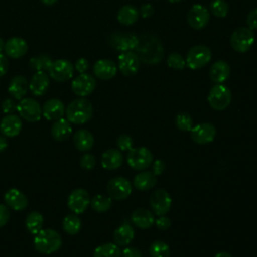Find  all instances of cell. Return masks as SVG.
I'll return each mask as SVG.
<instances>
[{
    "mask_svg": "<svg viewBox=\"0 0 257 257\" xmlns=\"http://www.w3.org/2000/svg\"><path fill=\"white\" fill-rule=\"evenodd\" d=\"M28 50L27 42L21 37H11L4 45L5 53L11 58H20Z\"/></svg>",
    "mask_w": 257,
    "mask_h": 257,
    "instance_id": "obj_24",
    "label": "cell"
},
{
    "mask_svg": "<svg viewBox=\"0 0 257 257\" xmlns=\"http://www.w3.org/2000/svg\"><path fill=\"white\" fill-rule=\"evenodd\" d=\"M22 128L21 118L14 114H6L0 121V132L3 136L8 138H13L19 135Z\"/></svg>",
    "mask_w": 257,
    "mask_h": 257,
    "instance_id": "obj_18",
    "label": "cell"
},
{
    "mask_svg": "<svg viewBox=\"0 0 257 257\" xmlns=\"http://www.w3.org/2000/svg\"><path fill=\"white\" fill-rule=\"evenodd\" d=\"M141 66V60L135 51L121 52L117 58V67L124 76L135 75Z\"/></svg>",
    "mask_w": 257,
    "mask_h": 257,
    "instance_id": "obj_16",
    "label": "cell"
},
{
    "mask_svg": "<svg viewBox=\"0 0 257 257\" xmlns=\"http://www.w3.org/2000/svg\"><path fill=\"white\" fill-rule=\"evenodd\" d=\"M140 60L146 64L159 63L164 56V48L161 40L152 33H144L139 36V42L135 48Z\"/></svg>",
    "mask_w": 257,
    "mask_h": 257,
    "instance_id": "obj_1",
    "label": "cell"
},
{
    "mask_svg": "<svg viewBox=\"0 0 257 257\" xmlns=\"http://www.w3.org/2000/svg\"><path fill=\"white\" fill-rule=\"evenodd\" d=\"M8 147V142L5 136L0 135V153L4 152Z\"/></svg>",
    "mask_w": 257,
    "mask_h": 257,
    "instance_id": "obj_53",
    "label": "cell"
},
{
    "mask_svg": "<svg viewBox=\"0 0 257 257\" xmlns=\"http://www.w3.org/2000/svg\"><path fill=\"white\" fill-rule=\"evenodd\" d=\"M247 27L251 30L257 29V8L251 10L246 18Z\"/></svg>",
    "mask_w": 257,
    "mask_h": 257,
    "instance_id": "obj_45",
    "label": "cell"
},
{
    "mask_svg": "<svg viewBox=\"0 0 257 257\" xmlns=\"http://www.w3.org/2000/svg\"><path fill=\"white\" fill-rule=\"evenodd\" d=\"M116 146L119 151H128L133 148V138L126 134H121L116 139Z\"/></svg>",
    "mask_w": 257,
    "mask_h": 257,
    "instance_id": "obj_42",
    "label": "cell"
},
{
    "mask_svg": "<svg viewBox=\"0 0 257 257\" xmlns=\"http://www.w3.org/2000/svg\"><path fill=\"white\" fill-rule=\"evenodd\" d=\"M232 100L231 90L223 83L215 84L209 91L208 102L210 106L215 110L226 109Z\"/></svg>",
    "mask_w": 257,
    "mask_h": 257,
    "instance_id": "obj_6",
    "label": "cell"
},
{
    "mask_svg": "<svg viewBox=\"0 0 257 257\" xmlns=\"http://www.w3.org/2000/svg\"><path fill=\"white\" fill-rule=\"evenodd\" d=\"M50 133L53 140L57 142H63L70 137L72 133V127L70 125V122L66 118L61 117L53 122Z\"/></svg>",
    "mask_w": 257,
    "mask_h": 257,
    "instance_id": "obj_29",
    "label": "cell"
},
{
    "mask_svg": "<svg viewBox=\"0 0 257 257\" xmlns=\"http://www.w3.org/2000/svg\"><path fill=\"white\" fill-rule=\"evenodd\" d=\"M88 67H89V62H88V60H87L86 58H84V57L78 58V59L76 60L75 64H74V68H75L76 71L79 72V73H85V72L87 71Z\"/></svg>",
    "mask_w": 257,
    "mask_h": 257,
    "instance_id": "obj_47",
    "label": "cell"
},
{
    "mask_svg": "<svg viewBox=\"0 0 257 257\" xmlns=\"http://www.w3.org/2000/svg\"><path fill=\"white\" fill-rule=\"evenodd\" d=\"M93 114L91 102L85 97L73 99L65 108L66 119L70 123L83 124L89 121Z\"/></svg>",
    "mask_w": 257,
    "mask_h": 257,
    "instance_id": "obj_2",
    "label": "cell"
},
{
    "mask_svg": "<svg viewBox=\"0 0 257 257\" xmlns=\"http://www.w3.org/2000/svg\"><path fill=\"white\" fill-rule=\"evenodd\" d=\"M182 0H169L170 3H177V2H181Z\"/></svg>",
    "mask_w": 257,
    "mask_h": 257,
    "instance_id": "obj_57",
    "label": "cell"
},
{
    "mask_svg": "<svg viewBox=\"0 0 257 257\" xmlns=\"http://www.w3.org/2000/svg\"><path fill=\"white\" fill-rule=\"evenodd\" d=\"M17 111L19 115L26 121L35 122L42 116V107L39 102L31 97H23L17 104Z\"/></svg>",
    "mask_w": 257,
    "mask_h": 257,
    "instance_id": "obj_10",
    "label": "cell"
},
{
    "mask_svg": "<svg viewBox=\"0 0 257 257\" xmlns=\"http://www.w3.org/2000/svg\"><path fill=\"white\" fill-rule=\"evenodd\" d=\"M155 224L160 230H168L171 227V220L166 215H163L155 220Z\"/></svg>",
    "mask_w": 257,
    "mask_h": 257,
    "instance_id": "obj_46",
    "label": "cell"
},
{
    "mask_svg": "<svg viewBox=\"0 0 257 257\" xmlns=\"http://www.w3.org/2000/svg\"><path fill=\"white\" fill-rule=\"evenodd\" d=\"M132 183L124 177H114L110 179L106 184V192L108 197L113 200H124L132 194Z\"/></svg>",
    "mask_w": 257,
    "mask_h": 257,
    "instance_id": "obj_8",
    "label": "cell"
},
{
    "mask_svg": "<svg viewBox=\"0 0 257 257\" xmlns=\"http://www.w3.org/2000/svg\"><path fill=\"white\" fill-rule=\"evenodd\" d=\"M10 218V211L6 205L0 204V228H2Z\"/></svg>",
    "mask_w": 257,
    "mask_h": 257,
    "instance_id": "obj_49",
    "label": "cell"
},
{
    "mask_svg": "<svg viewBox=\"0 0 257 257\" xmlns=\"http://www.w3.org/2000/svg\"><path fill=\"white\" fill-rule=\"evenodd\" d=\"M93 257H121V250L115 243H104L94 249Z\"/></svg>",
    "mask_w": 257,
    "mask_h": 257,
    "instance_id": "obj_34",
    "label": "cell"
},
{
    "mask_svg": "<svg viewBox=\"0 0 257 257\" xmlns=\"http://www.w3.org/2000/svg\"><path fill=\"white\" fill-rule=\"evenodd\" d=\"M135 230L128 222H123L119 225L112 234L113 243L117 246H127L134 240Z\"/></svg>",
    "mask_w": 257,
    "mask_h": 257,
    "instance_id": "obj_25",
    "label": "cell"
},
{
    "mask_svg": "<svg viewBox=\"0 0 257 257\" xmlns=\"http://www.w3.org/2000/svg\"><path fill=\"white\" fill-rule=\"evenodd\" d=\"M149 203L155 215L163 216L171 210L172 198L165 189H157L151 194Z\"/></svg>",
    "mask_w": 257,
    "mask_h": 257,
    "instance_id": "obj_11",
    "label": "cell"
},
{
    "mask_svg": "<svg viewBox=\"0 0 257 257\" xmlns=\"http://www.w3.org/2000/svg\"><path fill=\"white\" fill-rule=\"evenodd\" d=\"M52 59L50 56L46 55V54H41L35 57H32L29 59V66L31 69L35 70V71H44V70H48L51 63H52Z\"/></svg>",
    "mask_w": 257,
    "mask_h": 257,
    "instance_id": "obj_37",
    "label": "cell"
},
{
    "mask_svg": "<svg viewBox=\"0 0 257 257\" xmlns=\"http://www.w3.org/2000/svg\"><path fill=\"white\" fill-rule=\"evenodd\" d=\"M209 8L211 13L218 18L226 17L229 12V4L225 0H213Z\"/></svg>",
    "mask_w": 257,
    "mask_h": 257,
    "instance_id": "obj_39",
    "label": "cell"
},
{
    "mask_svg": "<svg viewBox=\"0 0 257 257\" xmlns=\"http://www.w3.org/2000/svg\"><path fill=\"white\" fill-rule=\"evenodd\" d=\"M43 4H45V5H48V6H50V5H53V4H55L58 0H40Z\"/></svg>",
    "mask_w": 257,
    "mask_h": 257,
    "instance_id": "obj_55",
    "label": "cell"
},
{
    "mask_svg": "<svg viewBox=\"0 0 257 257\" xmlns=\"http://www.w3.org/2000/svg\"><path fill=\"white\" fill-rule=\"evenodd\" d=\"M190 134L194 143L199 145H206L214 141L217 135V130L210 122H201L193 126L190 131Z\"/></svg>",
    "mask_w": 257,
    "mask_h": 257,
    "instance_id": "obj_17",
    "label": "cell"
},
{
    "mask_svg": "<svg viewBox=\"0 0 257 257\" xmlns=\"http://www.w3.org/2000/svg\"><path fill=\"white\" fill-rule=\"evenodd\" d=\"M157 184V176L153 172L143 171L138 173L133 181V185L139 191H148Z\"/></svg>",
    "mask_w": 257,
    "mask_h": 257,
    "instance_id": "obj_31",
    "label": "cell"
},
{
    "mask_svg": "<svg viewBox=\"0 0 257 257\" xmlns=\"http://www.w3.org/2000/svg\"><path fill=\"white\" fill-rule=\"evenodd\" d=\"M149 253L151 257H170L171 250L165 241L156 240L150 245Z\"/></svg>",
    "mask_w": 257,
    "mask_h": 257,
    "instance_id": "obj_38",
    "label": "cell"
},
{
    "mask_svg": "<svg viewBox=\"0 0 257 257\" xmlns=\"http://www.w3.org/2000/svg\"><path fill=\"white\" fill-rule=\"evenodd\" d=\"M255 36L248 27H238L230 37L231 47L240 53L247 52L254 44Z\"/></svg>",
    "mask_w": 257,
    "mask_h": 257,
    "instance_id": "obj_7",
    "label": "cell"
},
{
    "mask_svg": "<svg viewBox=\"0 0 257 257\" xmlns=\"http://www.w3.org/2000/svg\"><path fill=\"white\" fill-rule=\"evenodd\" d=\"M176 126L182 132H190L193 127V118L188 112H180L175 119Z\"/></svg>",
    "mask_w": 257,
    "mask_h": 257,
    "instance_id": "obj_40",
    "label": "cell"
},
{
    "mask_svg": "<svg viewBox=\"0 0 257 257\" xmlns=\"http://www.w3.org/2000/svg\"><path fill=\"white\" fill-rule=\"evenodd\" d=\"M4 45H5V42L3 41V39L0 37V52L2 50H4Z\"/></svg>",
    "mask_w": 257,
    "mask_h": 257,
    "instance_id": "obj_56",
    "label": "cell"
},
{
    "mask_svg": "<svg viewBox=\"0 0 257 257\" xmlns=\"http://www.w3.org/2000/svg\"><path fill=\"white\" fill-rule=\"evenodd\" d=\"M212 52L209 47L203 44H198L189 49L186 56V66L196 70L204 67L211 61Z\"/></svg>",
    "mask_w": 257,
    "mask_h": 257,
    "instance_id": "obj_5",
    "label": "cell"
},
{
    "mask_svg": "<svg viewBox=\"0 0 257 257\" xmlns=\"http://www.w3.org/2000/svg\"><path fill=\"white\" fill-rule=\"evenodd\" d=\"M72 141L74 147L80 152H87L94 145L93 135L89 131L84 128L78 130L76 133H74Z\"/></svg>",
    "mask_w": 257,
    "mask_h": 257,
    "instance_id": "obj_30",
    "label": "cell"
},
{
    "mask_svg": "<svg viewBox=\"0 0 257 257\" xmlns=\"http://www.w3.org/2000/svg\"><path fill=\"white\" fill-rule=\"evenodd\" d=\"M140 12L134 5H124L117 12V21L125 26L133 25L139 19Z\"/></svg>",
    "mask_w": 257,
    "mask_h": 257,
    "instance_id": "obj_32",
    "label": "cell"
},
{
    "mask_svg": "<svg viewBox=\"0 0 257 257\" xmlns=\"http://www.w3.org/2000/svg\"><path fill=\"white\" fill-rule=\"evenodd\" d=\"M210 20V11L202 4H194L188 12L187 22L190 27L196 30L203 29Z\"/></svg>",
    "mask_w": 257,
    "mask_h": 257,
    "instance_id": "obj_13",
    "label": "cell"
},
{
    "mask_svg": "<svg viewBox=\"0 0 257 257\" xmlns=\"http://www.w3.org/2000/svg\"><path fill=\"white\" fill-rule=\"evenodd\" d=\"M62 228L67 234L75 235L81 229V221L76 214L66 215L62 221Z\"/></svg>",
    "mask_w": 257,
    "mask_h": 257,
    "instance_id": "obj_36",
    "label": "cell"
},
{
    "mask_svg": "<svg viewBox=\"0 0 257 257\" xmlns=\"http://www.w3.org/2000/svg\"><path fill=\"white\" fill-rule=\"evenodd\" d=\"M8 59L7 57L0 52V77H2L8 70Z\"/></svg>",
    "mask_w": 257,
    "mask_h": 257,
    "instance_id": "obj_52",
    "label": "cell"
},
{
    "mask_svg": "<svg viewBox=\"0 0 257 257\" xmlns=\"http://www.w3.org/2000/svg\"><path fill=\"white\" fill-rule=\"evenodd\" d=\"M43 221V216L39 212L32 211L26 216L25 227L30 234L36 235L40 230H42Z\"/></svg>",
    "mask_w": 257,
    "mask_h": 257,
    "instance_id": "obj_33",
    "label": "cell"
},
{
    "mask_svg": "<svg viewBox=\"0 0 257 257\" xmlns=\"http://www.w3.org/2000/svg\"><path fill=\"white\" fill-rule=\"evenodd\" d=\"M165 169H166V164L163 160L158 159L156 161H153V163H152V172L156 176L162 175V173L165 171Z\"/></svg>",
    "mask_w": 257,
    "mask_h": 257,
    "instance_id": "obj_48",
    "label": "cell"
},
{
    "mask_svg": "<svg viewBox=\"0 0 257 257\" xmlns=\"http://www.w3.org/2000/svg\"><path fill=\"white\" fill-rule=\"evenodd\" d=\"M65 113V106L58 98L47 100L42 106V115L47 120H57Z\"/></svg>",
    "mask_w": 257,
    "mask_h": 257,
    "instance_id": "obj_22",
    "label": "cell"
},
{
    "mask_svg": "<svg viewBox=\"0 0 257 257\" xmlns=\"http://www.w3.org/2000/svg\"><path fill=\"white\" fill-rule=\"evenodd\" d=\"M167 64L169 67L173 69L181 70L186 67V59L180 53L173 52L168 56Z\"/></svg>",
    "mask_w": 257,
    "mask_h": 257,
    "instance_id": "obj_41",
    "label": "cell"
},
{
    "mask_svg": "<svg viewBox=\"0 0 257 257\" xmlns=\"http://www.w3.org/2000/svg\"><path fill=\"white\" fill-rule=\"evenodd\" d=\"M2 111L6 114H11L17 110V104L11 98H5L1 103Z\"/></svg>",
    "mask_w": 257,
    "mask_h": 257,
    "instance_id": "obj_44",
    "label": "cell"
},
{
    "mask_svg": "<svg viewBox=\"0 0 257 257\" xmlns=\"http://www.w3.org/2000/svg\"><path fill=\"white\" fill-rule=\"evenodd\" d=\"M4 201L7 207L15 210L22 211L28 205V199L23 192L16 188H11L4 194Z\"/></svg>",
    "mask_w": 257,
    "mask_h": 257,
    "instance_id": "obj_19",
    "label": "cell"
},
{
    "mask_svg": "<svg viewBox=\"0 0 257 257\" xmlns=\"http://www.w3.org/2000/svg\"><path fill=\"white\" fill-rule=\"evenodd\" d=\"M121 257H142V253L138 248L126 247L121 251Z\"/></svg>",
    "mask_w": 257,
    "mask_h": 257,
    "instance_id": "obj_51",
    "label": "cell"
},
{
    "mask_svg": "<svg viewBox=\"0 0 257 257\" xmlns=\"http://www.w3.org/2000/svg\"><path fill=\"white\" fill-rule=\"evenodd\" d=\"M49 83V76L46 72L36 71L29 81V90L33 95L41 96L48 90Z\"/></svg>",
    "mask_w": 257,
    "mask_h": 257,
    "instance_id": "obj_21",
    "label": "cell"
},
{
    "mask_svg": "<svg viewBox=\"0 0 257 257\" xmlns=\"http://www.w3.org/2000/svg\"><path fill=\"white\" fill-rule=\"evenodd\" d=\"M79 165L84 170H92L96 165V159L92 154H84L80 158Z\"/></svg>",
    "mask_w": 257,
    "mask_h": 257,
    "instance_id": "obj_43",
    "label": "cell"
},
{
    "mask_svg": "<svg viewBox=\"0 0 257 257\" xmlns=\"http://www.w3.org/2000/svg\"><path fill=\"white\" fill-rule=\"evenodd\" d=\"M33 245L36 251L41 254H52L62 245L60 234L53 229H42L34 237Z\"/></svg>",
    "mask_w": 257,
    "mask_h": 257,
    "instance_id": "obj_3",
    "label": "cell"
},
{
    "mask_svg": "<svg viewBox=\"0 0 257 257\" xmlns=\"http://www.w3.org/2000/svg\"><path fill=\"white\" fill-rule=\"evenodd\" d=\"M90 205V197L85 189H74L67 198V206L74 214H82Z\"/></svg>",
    "mask_w": 257,
    "mask_h": 257,
    "instance_id": "obj_12",
    "label": "cell"
},
{
    "mask_svg": "<svg viewBox=\"0 0 257 257\" xmlns=\"http://www.w3.org/2000/svg\"><path fill=\"white\" fill-rule=\"evenodd\" d=\"M215 257H232V255L229 253V252H226V251H221V252H218Z\"/></svg>",
    "mask_w": 257,
    "mask_h": 257,
    "instance_id": "obj_54",
    "label": "cell"
},
{
    "mask_svg": "<svg viewBox=\"0 0 257 257\" xmlns=\"http://www.w3.org/2000/svg\"><path fill=\"white\" fill-rule=\"evenodd\" d=\"M108 44L114 50L119 52L134 51L139 42V36L134 33L113 32L108 37Z\"/></svg>",
    "mask_w": 257,
    "mask_h": 257,
    "instance_id": "obj_9",
    "label": "cell"
},
{
    "mask_svg": "<svg viewBox=\"0 0 257 257\" xmlns=\"http://www.w3.org/2000/svg\"><path fill=\"white\" fill-rule=\"evenodd\" d=\"M112 205V199L104 195H95L90 199V206L93 211L97 213H104L110 209Z\"/></svg>",
    "mask_w": 257,
    "mask_h": 257,
    "instance_id": "obj_35",
    "label": "cell"
},
{
    "mask_svg": "<svg viewBox=\"0 0 257 257\" xmlns=\"http://www.w3.org/2000/svg\"><path fill=\"white\" fill-rule=\"evenodd\" d=\"M101 166L105 170H116L123 162V156L118 149H108L101 155Z\"/></svg>",
    "mask_w": 257,
    "mask_h": 257,
    "instance_id": "obj_27",
    "label": "cell"
},
{
    "mask_svg": "<svg viewBox=\"0 0 257 257\" xmlns=\"http://www.w3.org/2000/svg\"><path fill=\"white\" fill-rule=\"evenodd\" d=\"M155 214L146 208H138L131 215L132 223L140 229L151 228L155 224Z\"/></svg>",
    "mask_w": 257,
    "mask_h": 257,
    "instance_id": "obj_23",
    "label": "cell"
},
{
    "mask_svg": "<svg viewBox=\"0 0 257 257\" xmlns=\"http://www.w3.org/2000/svg\"><path fill=\"white\" fill-rule=\"evenodd\" d=\"M73 71L74 67L67 59H56L52 61L48 69L50 77L58 82L69 80L73 75Z\"/></svg>",
    "mask_w": 257,
    "mask_h": 257,
    "instance_id": "obj_14",
    "label": "cell"
},
{
    "mask_svg": "<svg viewBox=\"0 0 257 257\" xmlns=\"http://www.w3.org/2000/svg\"><path fill=\"white\" fill-rule=\"evenodd\" d=\"M141 15L143 18H149L151 17L154 13H155V9H154V6L150 3H146V4H143L141 6Z\"/></svg>",
    "mask_w": 257,
    "mask_h": 257,
    "instance_id": "obj_50",
    "label": "cell"
},
{
    "mask_svg": "<svg viewBox=\"0 0 257 257\" xmlns=\"http://www.w3.org/2000/svg\"><path fill=\"white\" fill-rule=\"evenodd\" d=\"M154 161L152 152L146 147L132 148L126 154L127 165L137 171H143L149 168Z\"/></svg>",
    "mask_w": 257,
    "mask_h": 257,
    "instance_id": "obj_4",
    "label": "cell"
},
{
    "mask_svg": "<svg viewBox=\"0 0 257 257\" xmlns=\"http://www.w3.org/2000/svg\"><path fill=\"white\" fill-rule=\"evenodd\" d=\"M117 66L114 61L110 59H99L93 65L94 75L102 80H108L115 76Z\"/></svg>",
    "mask_w": 257,
    "mask_h": 257,
    "instance_id": "obj_20",
    "label": "cell"
},
{
    "mask_svg": "<svg viewBox=\"0 0 257 257\" xmlns=\"http://www.w3.org/2000/svg\"><path fill=\"white\" fill-rule=\"evenodd\" d=\"M96 87L95 78L89 73H80L71 83V89L74 94L80 97H85L93 92Z\"/></svg>",
    "mask_w": 257,
    "mask_h": 257,
    "instance_id": "obj_15",
    "label": "cell"
},
{
    "mask_svg": "<svg viewBox=\"0 0 257 257\" xmlns=\"http://www.w3.org/2000/svg\"><path fill=\"white\" fill-rule=\"evenodd\" d=\"M230 66L225 60H217L209 70L210 79L216 84L224 83L230 76Z\"/></svg>",
    "mask_w": 257,
    "mask_h": 257,
    "instance_id": "obj_26",
    "label": "cell"
},
{
    "mask_svg": "<svg viewBox=\"0 0 257 257\" xmlns=\"http://www.w3.org/2000/svg\"><path fill=\"white\" fill-rule=\"evenodd\" d=\"M28 88L29 83L27 79L23 75H16L9 82L8 92L13 98L20 100L26 95Z\"/></svg>",
    "mask_w": 257,
    "mask_h": 257,
    "instance_id": "obj_28",
    "label": "cell"
}]
</instances>
